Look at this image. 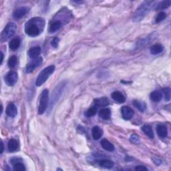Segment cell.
I'll use <instances>...</instances> for the list:
<instances>
[{
	"mask_svg": "<svg viewBox=\"0 0 171 171\" xmlns=\"http://www.w3.org/2000/svg\"><path fill=\"white\" fill-rule=\"evenodd\" d=\"M111 96H112V99L114 101H116V102L118 103H124L126 100L125 96H124L121 92H120L118 91L114 92L112 95H111Z\"/></svg>",
	"mask_w": 171,
	"mask_h": 171,
	"instance_id": "obj_17",
	"label": "cell"
},
{
	"mask_svg": "<svg viewBox=\"0 0 171 171\" xmlns=\"http://www.w3.org/2000/svg\"><path fill=\"white\" fill-rule=\"evenodd\" d=\"M1 55H2V58H1V64L3 62V54L2 52H1Z\"/></svg>",
	"mask_w": 171,
	"mask_h": 171,
	"instance_id": "obj_38",
	"label": "cell"
},
{
	"mask_svg": "<svg viewBox=\"0 0 171 171\" xmlns=\"http://www.w3.org/2000/svg\"><path fill=\"white\" fill-rule=\"evenodd\" d=\"M132 104L138 110H139L140 112H145V111L146 109V105L145 102H143L138 101V100H134Z\"/></svg>",
	"mask_w": 171,
	"mask_h": 171,
	"instance_id": "obj_27",
	"label": "cell"
},
{
	"mask_svg": "<svg viewBox=\"0 0 171 171\" xmlns=\"http://www.w3.org/2000/svg\"><path fill=\"white\" fill-rule=\"evenodd\" d=\"M1 146H2V149H1V154H2V153H3V150H4V149H3V143L2 140L1 141Z\"/></svg>",
	"mask_w": 171,
	"mask_h": 171,
	"instance_id": "obj_37",
	"label": "cell"
},
{
	"mask_svg": "<svg viewBox=\"0 0 171 171\" xmlns=\"http://www.w3.org/2000/svg\"><path fill=\"white\" fill-rule=\"evenodd\" d=\"M103 135L102 129L98 126L93 127L92 131V135L94 140H98Z\"/></svg>",
	"mask_w": 171,
	"mask_h": 171,
	"instance_id": "obj_18",
	"label": "cell"
},
{
	"mask_svg": "<svg viewBox=\"0 0 171 171\" xmlns=\"http://www.w3.org/2000/svg\"><path fill=\"white\" fill-rule=\"evenodd\" d=\"M156 132L160 138H164L168 135V129L164 124H159L156 127Z\"/></svg>",
	"mask_w": 171,
	"mask_h": 171,
	"instance_id": "obj_13",
	"label": "cell"
},
{
	"mask_svg": "<svg viewBox=\"0 0 171 171\" xmlns=\"http://www.w3.org/2000/svg\"><path fill=\"white\" fill-rule=\"evenodd\" d=\"M97 110H98V108H97L96 106H92L91 108H90L88 110L86 111L85 113V116L86 117H88V118L94 116V115L96 114Z\"/></svg>",
	"mask_w": 171,
	"mask_h": 171,
	"instance_id": "obj_30",
	"label": "cell"
},
{
	"mask_svg": "<svg viewBox=\"0 0 171 171\" xmlns=\"http://www.w3.org/2000/svg\"><path fill=\"white\" fill-rule=\"evenodd\" d=\"M98 164L101 167H102L104 169H112L114 166V163L112 161H111L110 160L107 159H102L99 161Z\"/></svg>",
	"mask_w": 171,
	"mask_h": 171,
	"instance_id": "obj_24",
	"label": "cell"
},
{
	"mask_svg": "<svg viewBox=\"0 0 171 171\" xmlns=\"http://www.w3.org/2000/svg\"><path fill=\"white\" fill-rule=\"evenodd\" d=\"M40 53H41L40 47H39V46H36V47L31 48L28 51V55L30 56V58L34 59L36 58H38Z\"/></svg>",
	"mask_w": 171,
	"mask_h": 171,
	"instance_id": "obj_21",
	"label": "cell"
},
{
	"mask_svg": "<svg viewBox=\"0 0 171 171\" xmlns=\"http://www.w3.org/2000/svg\"><path fill=\"white\" fill-rule=\"evenodd\" d=\"M63 22L61 20H55L54 21H53L52 23L50 24V26L49 27V32L50 33H54V32L58 31V30H59L63 26Z\"/></svg>",
	"mask_w": 171,
	"mask_h": 171,
	"instance_id": "obj_11",
	"label": "cell"
},
{
	"mask_svg": "<svg viewBox=\"0 0 171 171\" xmlns=\"http://www.w3.org/2000/svg\"><path fill=\"white\" fill-rule=\"evenodd\" d=\"M17 29V26L15 23L10 22L6 25L5 28L2 32L1 34V41L3 42V41H7L9 38H10L12 36H13L15 34V32Z\"/></svg>",
	"mask_w": 171,
	"mask_h": 171,
	"instance_id": "obj_4",
	"label": "cell"
},
{
	"mask_svg": "<svg viewBox=\"0 0 171 171\" xmlns=\"http://www.w3.org/2000/svg\"><path fill=\"white\" fill-rule=\"evenodd\" d=\"M6 112L8 116L12 118L16 117L17 113V109L16 106L13 103H10L7 106Z\"/></svg>",
	"mask_w": 171,
	"mask_h": 171,
	"instance_id": "obj_12",
	"label": "cell"
},
{
	"mask_svg": "<svg viewBox=\"0 0 171 171\" xmlns=\"http://www.w3.org/2000/svg\"><path fill=\"white\" fill-rule=\"evenodd\" d=\"M130 140L133 144H138L140 142V138L138 135H135V134H133L130 138Z\"/></svg>",
	"mask_w": 171,
	"mask_h": 171,
	"instance_id": "obj_33",
	"label": "cell"
},
{
	"mask_svg": "<svg viewBox=\"0 0 171 171\" xmlns=\"http://www.w3.org/2000/svg\"><path fill=\"white\" fill-rule=\"evenodd\" d=\"M152 161L154 162V163L156 165H159L160 164H161V160L158 159V158H156V157H155V158H153L152 159Z\"/></svg>",
	"mask_w": 171,
	"mask_h": 171,
	"instance_id": "obj_36",
	"label": "cell"
},
{
	"mask_svg": "<svg viewBox=\"0 0 171 171\" xmlns=\"http://www.w3.org/2000/svg\"><path fill=\"white\" fill-rule=\"evenodd\" d=\"M17 159H12V163L13 164V170L16 171H25L26 170L24 164L21 163L19 160H17Z\"/></svg>",
	"mask_w": 171,
	"mask_h": 171,
	"instance_id": "obj_16",
	"label": "cell"
},
{
	"mask_svg": "<svg viewBox=\"0 0 171 171\" xmlns=\"http://www.w3.org/2000/svg\"><path fill=\"white\" fill-rule=\"evenodd\" d=\"M54 70L55 66L53 65L44 68V70L40 73L38 78H37L36 81V85L37 86H41L43 84H44L46 80H48V78L50 76V75L54 72Z\"/></svg>",
	"mask_w": 171,
	"mask_h": 171,
	"instance_id": "obj_3",
	"label": "cell"
},
{
	"mask_svg": "<svg viewBox=\"0 0 171 171\" xmlns=\"http://www.w3.org/2000/svg\"><path fill=\"white\" fill-rule=\"evenodd\" d=\"M66 86V82H62L61 83L57 86L55 90L52 92V99H51V106L54 105L55 102H57V101L59 98V97L62 95L63 90L65 88Z\"/></svg>",
	"mask_w": 171,
	"mask_h": 171,
	"instance_id": "obj_6",
	"label": "cell"
},
{
	"mask_svg": "<svg viewBox=\"0 0 171 171\" xmlns=\"http://www.w3.org/2000/svg\"><path fill=\"white\" fill-rule=\"evenodd\" d=\"M49 100V92L47 89H45L41 92L40 99V104L38 107V114H43L47 110Z\"/></svg>",
	"mask_w": 171,
	"mask_h": 171,
	"instance_id": "obj_5",
	"label": "cell"
},
{
	"mask_svg": "<svg viewBox=\"0 0 171 171\" xmlns=\"http://www.w3.org/2000/svg\"><path fill=\"white\" fill-rule=\"evenodd\" d=\"M100 144L102 147L106 150L109 152H112L115 150L114 146L111 143L110 141H108L107 139H102L100 142Z\"/></svg>",
	"mask_w": 171,
	"mask_h": 171,
	"instance_id": "obj_19",
	"label": "cell"
},
{
	"mask_svg": "<svg viewBox=\"0 0 171 171\" xmlns=\"http://www.w3.org/2000/svg\"><path fill=\"white\" fill-rule=\"evenodd\" d=\"M7 149L10 152H14L19 149V143L16 139L12 138L7 143Z\"/></svg>",
	"mask_w": 171,
	"mask_h": 171,
	"instance_id": "obj_14",
	"label": "cell"
},
{
	"mask_svg": "<svg viewBox=\"0 0 171 171\" xmlns=\"http://www.w3.org/2000/svg\"><path fill=\"white\" fill-rule=\"evenodd\" d=\"M121 114L122 118L124 120L128 121V120H131L132 118L134 111L131 107H128L127 106H124L121 108Z\"/></svg>",
	"mask_w": 171,
	"mask_h": 171,
	"instance_id": "obj_10",
	"label": "cell"
},
{
	"mask_svg": "<svg viewBox=\"0 0 171 171\" xmlns=\"http://www.w3.org/2000/svg\"><path fill=\"white\" fill-rule=\"evenodd\" d=\"M20 44H21L20 38L17 37V38H13L10 41V44H9V46H10V48L11 50L15 51L19 48Z\"/></svg>",
	"mask_w": 171,
	"mask_h": 171,
	"instance_id": "obj_23",
	"label": "cell"
},
{
	"mask_svg": "<svg viewBox=\"0 0 171 171\" xmlns=\"http://www.w3.org/2000/svg\"><path fill=\"white\" fill-rule=\"evenodd\" d=\"M99 116L104 121H108L111 117V111L109 108H102L100 110Z\"/></svg>",
	"mask_w": 171,
	"mask_h": 171,
	"instance_id": "obj_22",
	"label": "cell"
},
{
	"mask_svg": "<svg viewBox=\"0 0 171 171\" xmlns=\"http://www.w3.org/2000/svg\"><path fill=\"white\" fill-rule=\"evenodd\" d=\"M171 4V2L170 0H166V1H163L160 2L158 6H157V7L156 8V10H165V9H167L168 7H170Z\"/></svg>",
	"mask_w": 171,
	"mask_h": 171,
	"instance_id": "obj_28",
	"label": "cell"
},
{
	"mask_svg": "<svg viewBox=\"0 0 171 171\" xmlns=\"http://www.w3.org/2000/svg\"><path fill=\"white\" fill-rule=\"evenodd\" d=\"M7 64H8L9 68L11 69L14 68L17 66V58L16 56V55H12V56H11L10 59H9Z\"/></svg>",
	"mask_w": 171,
	"mask_h": 171,
	"instance_id": "obj_29",
	"label": "cell"
},
{
	"mask_svg": "<svg viewBox=\"0 0 171 171\" xmlns=\"http://www.w3.org/2000/svg\"><path fill=\"white\" fill-rule=\"evenodd\" d=\"M166 17V14L163 12H160L158 15L156 16V18H155V20H154V22L156 23V24H159V23H160V21H163L165 18Z\"/></svg>",
	"mask_w": 171,
	"mask_h": 171,
	"instance_id": "obj_31",
	"label": "cell"
},
{
	"mask_svg": "<svg viewBox=\"0 0 171 171\" xmlns=\"http://www.w3.org/2000/svg\"><path fill=\"white\" fill-rule=\"evenodd\" d=\"M156 4L154 1H145L136 9L135 13L132 16V20L135 22L141 21L148 13H149L152 8Z\"/></svg>",
	"mask_w": 171,
	"mask_h": 171,
	"instance_id": "obj_2",
	"label": "cell"
},
{
	"mask_svg": "<svg viewBox=\"0 0 171 171\" xmlns=\"http://www.w3.org/2000/svg\"><path fill=\"white\" fill-rule=\"evenodd\" d=\"M164 99L166 102H169L170 100V88H165L163 89Z\"/></svg>",
	"mask_w": 171,
	"mask_h": 171,
	"instance_id": "obj_32",
	"label": "cell"
},
{
	"mask_svg": "<svg viewBox=\"0 0 171 171\" xmlns=\"http://www.w3.org/2000/svg\"><path fill=\"white\" fill-rule=\"evenodd\" d=\"M94 104L97 108L105 107L109 104V101L106 97H102V98L96 99L94 102Z\"/></svg>",
	"mask_w": 171,
	"mask_h": 171,
	"instance_id": "obj_15",
	"label": "cell"
},
{
	"mask_svg": "<svg viewBox=\"0 0 171 171\" xmlns=\"http://www.w3.org/2000/svg\"><path fill=\"white\" fill-rule=\"evenodd\" d=\"M163 46L160 44H156L152 46L150 49V53L152 55H157L163 52Z\"/></svg>",
	"mask_w": 171,
	"mask_h": 171,
	"instance_id": "obj_25",
	"label": "cell"
},
{
	"mask_svg": "<svg viewBox=\"0 0 171 171\" xmlns=\"http://www.w3.org/2000/svg\"><path fill=\"white\" fill-rule=\"evenodd\" d=\"M142 131L148 137H149L150 138H154V132L150 126L148 125V124L144 125L142 127Z\"/></svg>",
	"mask_w": 171,
	"mask_h": 171,
	"instance_id": "obj_26",
	"label": "cell"
},
{
	"mask_svg": "<svg viewBox=\"0 0 171 171\" xmlns=\"http://www.w3.org/2000/svg\"><path fill=\"white\" fill-rule=\"evenodd\" d=\"M30 9L27 7H21L17 9L13 13V17L16 20H19L26 16L29 12Z\"/></svg>",
	"mask_w": 171,
	"mask_h": 171,
	"instance_id": "obj_9",
	"label": "cell"
},
{
	"mask_svg": "<svg viewBox=\"0 0 171 171\" xmlns=\"http://www.w3.org/2000/svg\"><path fill=\"white\" fill-rule=\"evenodd\" d=\"M135 170H148V169L145 167V166H142V165H139V166H137L135 168Z\"/></svg>",
	"mask_w": 171,
	"mask_h": 171,
	"instance_id": "obj_35",
	"label": "cell"
},
{
	"mask_svg": "<svg viewBox=\"0 0 171 171\" xmlns=\"http://www.w3.org/2000/svg\"><path fill=\"white\" fill-rule=\"evenodd\" d=\"M17 74L16 72L14 71H11L8 72L6 76H5V81L6 83L10 86H13L16 84L17 80Z\"/></svg>",
	"mask_w": 171,
	"mask_h": 171,
	"instance_id": "obj_8",
	"label": "cell"
},
{
	"mask_svg": "<svg viewBox=\"0 0 171 171\" xmlns=\"http://www.w3.org/2000/svg\"><path fill=\"white\" fill-rule=\"evenodd\" d=\"M59 41V38H57V37H55V38H54L52 40V41H51V45H52V46L54 48H58Z\"/></svg>",
	"mask_w": 171,
	"mask_h": 171,
	"instance_id": "obj_34",
	"label": "cell"
},
{
	"mask_svg": "<svg viewBox=\"0 0 171 171\" xmlns=\"http://www.w3.org/2000/svg\"><path fill=\"white\" fill-rule=\"evenodd\" d=\"M45 20L41 17H36L30 20L25 26V31L30 37H36L43 31Z\"/></svg>",
	"mask_w": 171,
	"mask_h": 171,
	"instance_id": "obj_1",
	"label": "cell"
},
{
	"mask_svg": "<svg viewBox=\"0 0 171 171\" xmlns=\"http://www.w3.org/2000/svg\"><path fill=\"white\" fill-rule=\"evenodd\" d=\"M32 59H33V60L31 61L28 64H27L26 68V72L27 74H30L33 72L37 67L40 66L41 63L43 62V59L41 57H38Z\"/></svg>",
	"mask_w": 171,
	"mask_h": 171,
	"instance_id": "obj_7",
	"label": "cell"
},
{
	"mask_svg": "<svg viewBox=\"0 0 171 171\" xmlns=\"http://www.w3.org/2000/svg\"><path fill=\"white\" fill-rule=\"evenodd\" d=\"M150 100L154 102H159L163 98V94L159 90H154L151 92V94H150Z\"/></svg>",
	"mask_w": 171,
	"mask_h": 171,
	"instance_id": "obj_20",
	"label": "cell"
}]
</instances>
